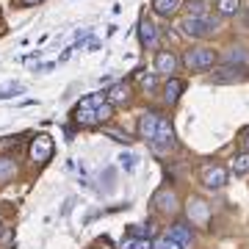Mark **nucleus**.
<instances>
[{"label":"nucleus","mask_w":249,"mask_h":249,"mask_svg":"<svg viewBox=\"0 0 249 249\" xmlns=\"http://www.w3.org/2000/svg\"><path fill=\"white\" fill-rule=\"evenodd\" d=\"M11 175H14V160L11 158H0V183L9 180Z\"/></svg>","instance_id":"aec40b11"},{"label":"nucleus","mask_w":249,"mask_h":249,"mask_svg":"<svg viewBox=\"0 0 249 249\" xmlns=\"http://www.w3.org/2000/svg\"><path fill=\"white\" fill-rule=\"evenodd\" d=\"M139 83H142L147 91H152L155 86H158V78H155V75H139Z\"/></svg>","instance_id":"5701e85b"},{"label":"nucleus","mask_w":249,"mask_h":249,"mask_svg":"<svg viewBox=\"0 0 249 249\" xmlns=\"http://www.w3.org/2000/svg\"><path fill=\"white\" fill-rule=\"evenodd\" d=\"M238 142H241V147H244V152H249V127H244V130H241Z\"/></svg>","instance_id":"393cba45"},{"label":"nucleus","mask_w":249,"mask_h":249,"mask_svg":"<svg viewBox=\"0 0 249 249\" xmlns=\"http://www.w3.org/2000/svg\"><path fill=\"white\" fill-rule=\"evenodd\" d=\"M175 127L169 124V119H163L160 116L158 122V130H155V139H152V147L155 150H175Z\"/></svg>","instance_id":"0eeeda50"},{"label":"nucleus","mask_w":249,"mask_h":249,"mask_svg":"<svg viewBox=\"0 0 249 249\" xmlns=\"http://www.w3.org/2000/svg\"><path fill=\"white\" fill-rule=\"evenodd\" d=\"M241 6V0H216L213 3V9L222 14V17H230V14H235Z\"/></svg>","instance_id":"dca6fc26"},{"label":"nucleus","mask_w":249,"mask_h":249,"mask_svg":"<svg viewBox=\"0 0 249 249\" xmlns=\"http://www.w3.org/2000/svg\"><path fill=\"white\" fill-rule=\"evenodd\" d=\"M199 178H202V186H205V188L219 191V188H224V183H227V169L216 166V163H208V166H202Z\"/></svg>","instance_id":"423d86ee"},{"label":"nucleus","mask_w":249,"mask_h":249,"mask_svg":"<svg viewBox=\"0 0 249 249\" xmlns=\"http://www.w3.org/2000/svg\"><path fill=\"white\" fill-rule=\"evenodd\" d=\"M211 80L213 83H241V80H247V67L244 64H224V67H219V70H213V75H211Z\"/></svg>","instance_id":"39448f33"},{"label":"nucleus","mask_w":249,"mask_h":249,"mask_svg":"<svg viewBox=\"0 0 249 249\" xmlns=\"http://www.w3.org/2000/svg\"><path fill=\"white\" fill-rule=\"evenodd\" d=\"M216 19L211 17H186L183 22H180V28H183V34L191 36V39H205V36H211L216 31Z\"/></svg>","instance_id":"7ed1b4c3"},{"label":"nucleus","mask_w":249,"mask_h":249,"mask_svg":"<svg viewBox=\"0 0 249 249\" xmlns=\"http://www.w3.org/2000/svg\"><path fill=\"white\" fill-rule=\"evenodd\" d=\"M106 100L111 103V106H122V103H127V100H130V86H127V83H114V86L106 91Z\"/></svg>","instance_id":"f8f14e48"},{"label":"nucleus","mask_w":249,"mask_h":249,"mask_svg":"<svg viewBox=\"0 0 249 249\" xmlns=\"http://www.w3.org/2000/svg\"><path fill=\"white\" fill-rule=\"evenodd\" d=\"M25 6H36V3H42V0H22Z\"/></svg>","instance_id":"bb28decb"},{"label":"nucleus","mask_w":249,"mask_h":249,"mask_svg":"<svg viewBox=\"0 0 249 249\" xmlns=\"http://www.w3.org/2000/svg\"><path fill=\"white\" fill-rule=\"evenodd\" d=\"M155 70L166 72V75L178 70V58H175V53H172V50H158V55H155Z\"/></svg>","instance_id":"ddd939ff"},{"label":"nucleus","mask_w":249,"mask_h":249,"mask_svg":"<svg viewBox=\"0 0 249 249\" xmlns=\"http://www.w3.org/2000/svg\"><path fill=\"white\" fill-rule=\"evenodd\" d=\"M183 89H186V83H183L180 78H169L166 86H163V100H166V103H178L180 94H183Z\"/></svg>","instance_id":"4468645a"},{"label":"nucleus","mask_w":249,"mask_h":249,"mask_svg":"<svg viewBox=\"0 0 249 249\" xmlns=\"http://www.w3.org/2000/svg\"><path fill=\"white\" fill-rule=\"evenodd\" d=\"M111 116H114V106H111V103L106 100L103 106H97V122H108Z\"/></svg>","instance_id":"412c9836"},{"label":"nucleus","mask_w":249,"mask_h":249,"mask_svg":"<svg viewBox=\"0 0 249 249\" xmlns=\"http://www.w3.org/2000/svg\"><path fill=\"white\" fill-rule=\"evenodd\" d=\"M216 61H219V55H216V50H211V47H194V50H186V55H183V64L194 72L213 70Z\"/></svg>","instance_id":"f03ea898"},{"label":"nucleus","mask_w":249,"mask_h":249,"mask_svg":"<svg viewBox=\"0 0 249 249\" xmlns=\"http://www.w3.org/2000/svg\"><path fill=\"white\" fill-rule=\"evenodd\" d=\"M122 249H152V241L150 238H127L122 244Z\"/></svg>","instance_id":"a211bd4d"},{"label":"nucleus","mask_w":249,"mask_h":249,"mask_svg":"<svg viewBox=\"0 0 249 249\" xmlns=\"http://www.w3.org/2000/svg\"><path fill=\"white\" fill-rule=\"evenodd\" d=\"M169 238H175L183 249H191V247H194V230H191L186 222H175V224H172Z\"/></svg>","instance_id":"1a4fd4ad"},{"label":"nucleus","mask_w":249,"mask_h":249,"mask_svg":"<svg viewBox=\"0 0 249 249\" xmlns=\"http://www.w3.org/2000/svg\"><path fill=\"white\" fill-rule=\"evenodd\" d=\"M3 235H6V227H3V222H0V238H3Z\"/></svg>","instance_id":"cd10ccee"},{"label":"nucleus","mask_w":249,"mask_h":249,"mask_svg":"<svg viewBox=\"0 0 249 249\" xmlns=\"http://www.w3.org/2000/svg\"><path fill=\"white\" fill-rule=\"evenodd\" d=\"M180 9V0H152V11L160 17H172Z\"/></svg>","instance_id":"2eb2a0df"},{"label":"nucleus","mask_w":249,"mask_h":249,"mask_svg":"<svg viewBox=\"0 0 249 249\" xmlns=\"http://www.w3.org/2000/svg\"><path fill=\"white\" fill-rule=\"evenodd\" d=\"M230 172L232 175H249V152L235 155V160L230 163Z\"/></svg>","instance_id":"f3484780"},{"label":"nucleus","mask_w":249,"mask_h":249,"mask_svg":"<svg viewBox=\"0 0 249 249\" xmlns=\"http://www.w3.org/2000/svg\"><path fill=\"white\" fill-rule=\"evenodd\" d=\"M103 103H106V94L83 97L78 106H75V111H72L75 124H80V127H91V124H97V106H103Z\"/></svg>","instance_id":"f257e3e1"},{"label":"nucleus","mask_w":249,"mask_h":249,"mask_svg":"<svg viewBox=\"0 0 249 249\" xmlns=\"http://www.w3.org/2000/svg\"><path fill=\"white\" fill-rule=\"evenodd\" d=\"M106 133L111 136L114 142H119V144H130V136H127V133H122V130H114V127H108Z\"/></svg>","instance_id":"b1692460"},{"label":"nucleus","mask_w":249,"mask_h":249,"mask_svg":"<svg viewBox=\"0 0 249 249\" xmlns=\"http://www.w3.org/2000/svg\"><path fill=\"white\" fill-rule=\"evenodd\" d=\"M139 39H142L144 47H155L158 45V28L152 25L150 19H142L139 22Z\"/></svg>","instance_id":"9b49d317"},{"label":"nucleus","mask_w":249,"mask_h":249,"mask_svg":"<svg viewBox=\"0 0 249 249\" xmlns=\"http://www.w3.org/2000/svg\"><path fill=\"white\" fill-rule=\"evenodd\" d=\"M227 61H230V64H235V61H244V53H241V50H232V53L230 55H227Z\"/></svg>","instance_id":"a878e982"},{"label":"nucleus","mask_w":249,"mask_h":249,"mask_svg":"<svg viewBox=\"0 0 249 249\" xmlns=\"http://www.w3.org/2000/svg\"><path fill=\"white\" fill-rule=\"evenodd\" d=\"M152 249H183L175 238H169V235H163V238H155L152 241Z\"/></svg>","instance_id":"6ab92c4d"},{"label":"nucleus","mask_w":249,"mask_h":249,"mask_svg":"<svg viewBox=\"0 0 249 249\" xmlns=\"http://www.w3.org/2000/svg\"><path fill=\"white\" fill-rule=\"evenodd\" d=\"M152 205L158 208L160 213H175L178 211V196H175V191H158Z\"/></svg>","instance_id":"9d476101"},{"label":"nucleus","mask_w":249,"mask_h":249,"mask_svg":"<svg viewBox=\"0 0 249 249\" xmlns=\"http://www.w3.org/2000/svg\"><path fill=\"white\" fill-rule=\"evenodd\" d=\"M158 122H160L158 111H144V114L139 116V139L152 142V139H155V130H158Z\"/></svg>","instance_id":"6e6552de"},{"label":"nucleus","mask_w":249,"mask_h":249,"mask_svg":"<svg viewBox=\"0 0 249 249\" xmlns=\"http://www.w3.org/2000/svg\"><path fill=\"white\" fill-rule=\"evenodd\" d=\"M205 14V3L202 0H191L188 3V17H202Z\"/></svg>","instance_id":"4be33fe9"},{"label":"nucleus","mask_w":249,"mask_h":249,"mask_svg":"<svg viewBox=\"0 0 249 249\" xmlns=\"http://www.w3.org/2000/svg\"><path fill=\"white\" fill-rule=\"evenodd\" d=\"M53 139L50 136H36L34 142H31V147H28V155H31V160H36V163H47V160L53 158Z\"/></svg>","instance_id":"20e7f679"}]
</instances>
